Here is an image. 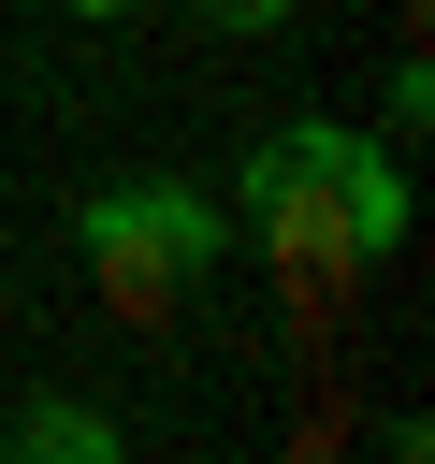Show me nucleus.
<instances>
[{"label": "nucleus", "mask_w": 435, "mask_h": 464, "mask_svg": "<svg viewBox=\"0 0 435 464\" xmlns=\"http://www.w3.org/2000/svg\"><path fill=\"white\" fill-rule=\"evenodd\" d=\"M232 218L290 261V276H362L406 246V174H392V130H348V116H290L232 160Z\"/></svg>", "instance_id": "nucleus-1"}, {"label": "nucleus", "mask_w": 435, "mask_h": 464, "mask_svg": "<svg viewBox=\"0 0 435 464\" xmlns=\"http://www.w3.org/2000/svg\"><path fill=\"white\" fill-rule=\"evenodd\" d=\"M72 232H87V276H102L116 319H160V304H188L232 261V203L188 188V174H116V188H87Z\"/></svg>", "instance_id": "nucleus-2"}, {"label": "nucleus", "mask_w": 435, "mask_h": 464, "mask_svg": "<svg viewBox=\"0 0 435 464\" xmlns=\"http://www.w3.org/2000/svg\"><path fill=\"white\" fill-rule=\"evenodd\" d=\"M14 450H29V464H116V420L72 406V392H29V406H14Z\"/></svg>", "instance_id": "nucleus-3"}, {"label": "nucleus", "mask_w": 435, "mask_h": 464, "mask_svg": "<svg viewBox=\"0 0 435 464\" xmlns=\"http://www.w3.org/2000/svg\"><path fill=\"white\" fill-rule=\"evenodd\" d=\"M188 14H203L218 44H276V29H290V0H188Z\"/></svg>", "instance_id": "nucleus-4"}, {"label": "nucleus", "mask_w": 435, "mask_h": 464, "mask_svg": "<svg viewBox=\"0 0 435 464\" xmlns=\"http://www.w3.org/2000/svg\"><path fill=\"white\" fill-rule=\"evenodd\" d=\"M377 116H392V130H420V116H435V72H420V44L392 58V87H377Z\"/></svg>", "instance_id": "nucleus-5"}, {"label": "nucleus", "mask_w": 435, "mask_h": 464, "mask_svg": "<svg viewBox=\"0 0 435 464\" xmlns=\"http://www.w3.org/2000/svg\"><path fill=\"white\" fill-rule=\"evenodd\" d=\"M58 14H102V29H116V14H145V0H58Z\"/></svg>", "instance_id": "nucleus-6"}]
</instances>
